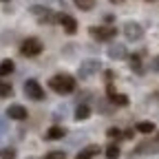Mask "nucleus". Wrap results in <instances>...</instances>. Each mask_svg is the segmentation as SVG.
Returning <instances> with one entry per match:
<instances>
[{
  "mask_svg": "<svg viewBox=\"0 0 159 159\" xmlns=\"http://www.w3.org/2000/svg\"><path fill=\"white\" fill-rule=\"evenodd\" d=\"M89 115H91V106H89V104H80V106L75 108V119H77V122L86 119Z\"/></svg>",
  "mask_w": 159,
  "mask_h": 159,
  "instance_id": "4468645a",
  "label": "nucleus"
},
{
  "mask_svg": "<svg viewBox=\"0 0 159 159\" xmlns=\"http://www.w3.org/2000/svg\"><path fill=\"white\" fill-rule=\"evenodd\" d=\"M49 86H51V91H55L60 95H69L75 91V77L69 73H57L49 80Z\"/></svg>",
  "mask_w": 159,
  "mask_h": 159,
  "instance_id": "f257e3e1",
  "label": "nucleus"
},
{
  "mask_svg": "<svg viewBox=\"0 0 159 159\" xmlns=\"http://www.w3.org/2000/svg\"><path fill=\"white\" fill-rule=\"evenodd\" d=\"M7 128H9V126H7V122H5L2 117H0V133H7Z\"/></svg>",
  "mask_w": 159,
  "mask_h": 159,
  "instance_id": "b1692460",
  "label": "nucleus"
},
{
  "mask_svg": "<svg viewBox=\"0 0 159 159\" xmlns=\"http://www.w3.org/2000/svg\"><path fill=\"white\" fill-rule=\"evenodd\" d=\"M44 159H66V155L62 150H51V152L44 155Z\"/></svg>",
  "mask_w": 159,
  "mask_h": 159,
  "instance_id": "412c9836",
  "label": "nucleus"
},
{
  "mask_svg": "<svg viewBox=\"0 0 159 159\" xmlns=\"http://www.w3.org/2000/svg\"><path fill=\"white\" fill-rule=\"evenodd\" d=\"M60 25L64 27L66 33H75L77 31V22H75V18L69 16V13H62V18H60Z\"/></svg>",
  "mask_w": 159,
  "mask_h": 159,
  "instance_id": "1a4fd4ad",
  "label": "nucleus"
},
{
  "mask_svg": "<svg viewBox=\"0 0 159 159\" xmlns=\"http://www.w3.org/2000/svg\"><path fill=\"white\" fill-rule=\"evenodd\" d=\"M155 142H157V144H159V135H157V137H155Z\"/></svg>",
  "mask_w": 159,
  "mask_h": 159,
  "instance_id": "bb28decb",
  "label": "nucleus"
},
{
  "mask_svg": "<svg viewBox=\"0 0 159 159\" xmlns=\"http://www.w3.org/2000/svg\"><path fill=\"white\" fill-rule=\"evenodd\" d=\"M42 42H40L38 38H27L25 42H22V47H20V53H22L25 57H35V55H40L42 53Z\"/></svg>",
  "mask_w": 159,
  "mask_h": 159,
  "instance_id": "f03ea898",
  "label": "nucleus"
},
{
  "mask_svg": "<svg viewBox=\"0 0 159 159\" xmlns=\"http://www.w3.org/2000/svg\"><path fill=\"white\" fill-rule=\"evenodd\" d=\"M42 2H62V0H42Z\"/></svg>",
  "mask_w": 159,
  "mask_h": 159,
  "instance_id": "393cba45",
  "label": "nucleus"
},
{
  "mask_svg": "<svg viewBox=\"0 0 159 159\" xmlns=\"http://www.w3.org/2000/svg\"><path fill=\"white\" fill-rule=\"evenodd\" d=\"M124 35H126V40H130V42H137V40H142L144 29H142V25H137V22H126L124 25Z\"/></svg>",
  "mask_w": 159,
  "mask_h": 159,
  "instance_id": "423d86ee",
  "label": "nucleus"
},
{
  "mask_svg": "<svg viewBox=\"0 0 159 159\" xmlns=\"http://www.w3.org/2000/svg\"><path fill=\"white\" fill-rule=\"evenodd\" d=\"M108 97L113 99V104H117V106H126L128 104V97L126 95H119V93H115V89L108 84Z\"/></svg>",
  "mask_w": 159,
  "mask_h": 159,
  "instance_id": "9b49d317",
  "label": "nucleus"
},
{
  "mask_svg": "<svg viewBox=\"0 0 159 159\" xmlns=\"http://www.w3.org/2000/svg\"><path fill=\"white\" fill-rule=\"evenodd\" d=\"M111 2H115V5H119V2H124V0H111Z\"/></svg>",
  "mask_w": 159,
  "mask_h": 159,
  "instance_id": "a878e982",
  "label": "nucleus"
},
{
  "mask_svg": "<svg viewBox=\"0 0 159 159\" xmlns=\"http://www.w3.org/2000/svg\"><path fill=\"white\" fill-rule=\"evenodd\" d=\"M137 130L144 133V135H148V133L155 130V124H152V122H139V124H137Z\"/></svg>",
  "mask_w": 159,
  "mask_h": 159,
  "instance_id": "f3484780",
  "label": "nucleus"
},
{
  "mask_svg": "<svg viewBox=\"0 0 159 159\" xmlns=\"http://www.w3.org/2000/svg\"><path fill=\"white\" fill-rule=\"evenodd\" d=\"M106 157H108V159H117V157H119V146H117V144H111V146L106 148Z\"/></svg>",
  "mask_w": 159,
  "mask_h": 159,
  "instance_id": "6ab92c4d",
  "label": "nucleus"
},
{
  "mask_svg": "<svg viewBox=\"0 0 159 159\" xmlns=\"http://www.w3.org/2000/svg\"><path fill=\"white\" fill-rule=\"evenodd\" d=\"M0 159H16V148H0Z\"/></svg>",
  "mask_w": 159,
  "mask_h": 159,
  "instance_id": "aec40b11",
  "label": "nucleus"
},
{
  "mask_svg": "<svg viewBox=\"0 0 159 159\" xmlns=\"http://www.w3.org/2000/svg\"><path fill=\"white\" fill-rule=\"evenodd\" d=\"M108 57L111 60H124V57H128V51H126L124 44H111L108 47Z\"/></svg>",
  "mask_w": 159,
  "mask_h": 159,
  "instance_id": "6e6552de",
  "label": "nucleus"
},
{
  "mask_svg": "<svg viewBox=\"0 0 159 159\" xmlns=\"http://www.w3.org/2000/svg\"><path fill=\"white\" fill-rule=\"evenodd\" d=\"M7 117L9 119H18V122H22V119H27V108L20 106V104H11L7 108Z\"/></svg>",
  "mask_w": 159,
  "mask_h": 159,
  "instance_id": "0eeeda50",
  "label": "nucleus"
},
{
  "mask_svg": "<svg viewBox=\"0 0 159 159\" xmlns=\"http://www.w3.org/2000/svg\"><path fill=\"white\" fill-rule=\"evenodd\" d=\"M108 137L117 139V137H122V133H119V128H108Z\"/></svg>",
  "mask_w": 159,
  "mask_h": 159,
  "instance_id": "4be33fe9",
  "label": "nucleus"
},
{
  "mask_svg": "<svg viewBox=\"0 0 159 159\" xmlns=\"http://www.w3.org/2000/svg\"><path fill=\"white\" fill-rule=\"evenodd\" d=\"M13 69H16V64L11 62V60H2V62H0V77L11 75V73H13Z\"/></svg>",
  "mask_w": 159,
  "mask_h": 159,
  "instance_id": "ddd939ff",
  "label": "nucleus"
},
{
  "mask_svg": "<svg viewBox=\"0 0 159 159\" xmlns=\"http://www.w3.org/2000/svg\"><path fill=\"white\" fill-rule=\"evenodd\" d=\"M99 152H102V148H99V146H86L84 150H80V152H77L75 159H93V157L99 155Z\"/></svg>",
  "mask_w": 159,
  "mask_h": 159,
  "instance_id": "9d476101",
  "label": "nucleus"
},
{
  "mask_svg": "<svg viewBox=\"0 0 159 159\" xmlns=\"http://www.w3.org/2000/svg\"><path fill=\"white\" fill-rule=\"evenodd\" d=\"M89 33H91L95 40H99V42H106V40H111V38L117 35V29H115V27H91Z\"/></svg>",
  "mask_w": 159,
  "mask_h": 159,
  "instance_id": "7ed1b4c3",
  "label": "nucleus"
},
{
  "mask_svg": "<svg viewBox=\"0 0 159 159\" xmlns=\"http://www.w3.org/2000/svg\"><path fill=\"white\" fill-rule=\"evenodd\" d=\"M66 135V130L62 128V126H51L49 130H47V139H62Z\"/></svg>",
  "mask_w": 159,
  "mask_h": 159,
  "instance_id": "f8f14e48",
  "label": "nucleus"
},
{
  "mask_svg": "<svg viewBox=\"0 0 159 159\" xmlns=\"http://www.w3.org/2000/svg\"><path fill=\"white\" fill-rule=\"evenodd\" d=\"M25 95L31 97V99H35V102L44 99V91H42V86H40L35 80H27V82H25Z\"/></svg>",
  "mask_w": 159,
  "mask_h": 159,
  "instance_id": "39448f33",
  "label": "nucleus"
},
{
  "mask_svg": "<svg viewBox=\"0 0 159 159\" xmlns=\"http://www.w3.org/2000/svg\"><path fill=\"white\" fill-rule=\"evenodd\" d=\"M152 71H155V73H159V55L152 60Z\"/></svg>",
  "mask_w": 159,
  "mask_h": 159,
  "instance_id": "5701e85b",
  "label": "nucleus"
},
{
  "mask_svg": "<svg viewBox=\"0 0 159 159\" xmlns=\"http://www.w3.org/2000/svg\"><path fill=\"white\" fill-rule=\"evenodd\" d=\"M130 69L135 71V73H142L144 69H142V57H139V55H133L130 57Z\"/></svg>",
  "mask_w": 159,
  "mask_h": 159,
  "instance_id": "a211bd4d",
  "label": "nucleus"
},
{
  "mask_svg": "<svg viewBox=\"0 0 159 159\" xmlns=\"http://www.w3.org/2000/svg\"><path fill=\"white\" fill-rule=\"evenodd\" d=\"M73 2H75L77 9H82V11H89V9L95 7V0H73Z\"/></svg>",
  "mask_w": 159,
  "mask_h": 159,
  "instance_id": "2eb2a0df",
  "label": "nucleus"
},
{
  "mask_svg": "<svg viewBox=\"0 0 159 159\" xmlns=\"http://www.w3.org/2000/svg\"><path fill=\"white\" fill-rule=\"evenodd\" d=\"M13 93V86L9 82H5V80H0V97H9Z\"/></svg>",
  "mask_w": 159,
  "mask_h": 159,
  "instance_id": "dca6fc26",
  "label": "nucleus"
},
{
  "mask_svg": "<svg viewBox=\"0 0 159 159\" xmlns=\"http://www.w3.org/2000/svg\"><path fill=\"white\" fill-rule=\"evenodd\" d=\"M99 71H102V62H97V60H84L82 66H80V77L86 80V77H93Z\"/></svg>",
  "mask_w": 159,
  "mask_h": 159,
  "instance_id": "20e7f679",
  "label": "nucleus"
}]
</instances>
